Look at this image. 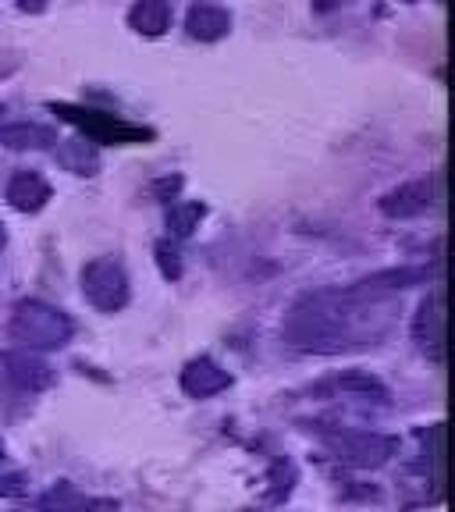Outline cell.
<instances>
[{"instance_id":"cell-1","label":"cell","mask_w":455,"mask_h":512,"mask_svg":"<svg viewBox=\"0 0 455 512\" xmlns=\"http://www.w3.org/2000/svg\"><path fill=\"white\" fill-rule=\"evenodd\" d=\"M349 292H313L303 296L285 320V342L299 352H342L352 345Z\"/></svg>"},{"instance_id":"cell-2","label":"cell","mask_w":455,"mask_h":512,"mask_svg":"<svg viewBox=\"0 0 455 512\" xmlns=\"http://www.w3.org/2000/svg\"><path fill=\"white\" fill-rule=\"evenodd\" d=\"M11 338L22 342V349H61L72 342V320L57 306L43 303V299H22L11 313L8 324Z\"/></svg>"},{"instance_id":"cell-3","label":"cell","mask_w":455,"mask_h":512,"mask_svg":"<svg viewBox=\"0 0 455 512\" xmlns=\"http://www.w3.org/2000/svg\"><path fill=\"white\" fill-rule=\"evenodd\" d=\"M82 296L100 313H118L128 303V274L114 256H96L82 267Z\"/></svg>"},{"instance_id":"cell-4","label":"cell","mask_w":455,"mask_h":512,"mask_svg":"<svg viewBox=\"0 0 455 512\" xmlns=\"http://www.w3.org/2000/svg\"><path fill=\"white\" fill-rule=\"evenodd\" d=\"M331 456L345 466H356V470H377L388 459L395 456V438H384V434L370 431H335L324 434Z\"/></svg>"},{"instance_id":"cell-5","label":"cell","mask_w":455,"mask_h":512,"mask_svg":"<svg viewBox=\"0 0 455 512\" xmlns=\"http://www.w3.org/2000/svg\"><path fill=\"white\" fill-rule=\"evenodd\" d=\"M54 111L64 121H72L86 132L93 143H143L150 132L146 128L128 125V121L114 118V114H100V111H86V107H72V104H54Z\"/></svg>"},{"instance_id":"cell-6","label":"cell","mask_w":455,"mask_h":512,"mask_svg":"<svg viewBox=\"0 0 455 512\" xmlns=\"http://www.w3.org/2000/svg\"><path fill=\"white\" fill-rule=\"evenodd\" d=\"M4 367H8V377L15 388H22V392H40V388H47L50 381H54V370H50L47 360H40V356H32L29 349H15L4 356Z\"/></svg>"},{"instance_id":"cell-7","label":"cell","mask_w":455,"mask_h":512,"mask_svg":"<svg viewBox=\"0 0 455 512\" xmlns=\"http://www.w3.org/2000/svg\"><path fill=\"white\" fill-rule=\"evenodd\" d=\"M228 384H232L228 370H221L214 360H207V356L192 360L189 367L182 370V392L189 395V399H210V395H221Z\"/></svg>"},{"instance_id":"cell-8","label":"cell","mask_w":455,"mask_h":512,"mask_svg":"<svg viewBox=\"0 0 455 512\" xmlns=\"http://www.w3.org/2000/svg\"><path fill=\"white\" fill-rule=\"evenodd\" d=\"M434 203V189L431 182H406L399 189H392L388 196L381 200V214L384 217H420L427 214Z\"/></svg>"},{"instance_id":"cell-9","label":"cell","mask_w":455,"mask_h":512,"mask_svg":"<svg viewBox=\"0 0 455 512\" xmlns=\"http://www.w3.org/2000/svg\"><path fill=\"white\" fill-rule=\"evenodd\" d=\"M416 342L424 345V352H431L434 360H441L445 352V313H441V299L427 296L416 310V324H413Z\"/></svg>"},{"instance_id":"cell-10","label":"cell","mask_w":455,"mask_h":512,"mask_svg":"<svg viewBox=\"0 0 455 512\" xmlns=\"http://www.w3.org/2000/svg\"><path fill=\"white\" fill-rule=\"evenodd\" d=\"M185 29H189L192 40L200 43H217L232 32V15L217 4H192L189 15H185Z\"/></svg>"},{"instance_id":"cell-11","label":"cell","mask_w":455,"mask_h":512,"mask_svg":"<svg viewBox=\"0 0 455 512\" xmlns=\"http://www.w3.org/2000/svg\"><path fill=\"white\" fill-rule=\"evenodd\" d=\"M47 200H50V185L36 171H18L8 182V203L18 214H36V210L47 207Z\"/></svg>"},{"instance_id":"cell-12","label":"cell","mask_w":455,"mask_h":512,"mask_svg":"<svg viewBox=\"0 0 455 512\" xmlns=\"http://www.w3.org/2000/svg\"><path fill=\"white\" fill-rule=\"evenodd\" d=\"M416 281H427V271L424 267H402V271H381L374 278H363L360 285L345 288L352 299H374V296H384V292H399V288H409Z\"/></svg>"},{"instance_id":"cell-13","label":"cell","mask_w":455,"mask_h":512,"mask_svg":"<svg viewBox=\"0 0 455 512\" xmlns=\"http://www.w3.org/2000/svg\"><path fill=\"white\" fill-rule=\"evenodd\" d=\"M128 25L139 32V36H164L171 25V8L168 0H136V8L128 11Z\"/></svg>"},{"instance_id":"cell-14","label":"cell","mask_w":455,"mask_h":512,"mask_svg":"<svg viewBox=\"0 0 455 512\" xmlns=\"http://www.w3.org/2000/svg\"><path fill=\"white\" fill-rule=\"evenodd\" d=\"M40 512H93L100 509L104 502H96V498L82 495L79 488H72V484H57L54 491H47V495L40 498Z\"/></svg>"},{"instance_id":"cell-15","label":"cell","mask_w":455,"mask_h":512,"mask_svg":"<svg viewBox=\"0 0 455 512\" xmlns=\"http://www.w3.org/2000/svg\"><path fill=\"white\" fill-rule=\"evenodd\" d=\"M0 143L15 146V150H43V146L54 143V132L43 125H29V121H18V125L0 128Z\"/></svg>"},{"instance_id":"cell-16","label":"cell","mask_w":455,"mask_h":512,"mask_svg":"<svg viewBox=\"0 0 455 512\" xmlns=\"http://www.w3.org/2000/svg\"><path fill=\"white\" fill-rule=\"evenodd\" d=\"M203 214H207V207L203 203H182V207H175L168 214V228L171 235H178V239H185V235H192L196 228H200Z\"/></svg>"},{"instance_id":"cell-17","label":"cell","mask_w":455,"mask_h":512,"mask_svg":"<svg viewBox=\"0 0 455 512\" xmlns=\"http://www.w3.org/2000/svg\"><path fill=\"white\" fill-rule=\"evenodd\" d=\"M338 388H342V392H356V395H363V399H377V402L388 399V388H384V384L377 381V377L360 374V370H352V374L338 377Z\"/></svg>"},{"instance_id":"cell-18","label":"cell","mask_w":455,"mask_h":512,"mask_svg":"<svg viewBox=\"0 0 455 512\" xmlns=\"http://www.w3.org/2000/svg\"><path fill=\"white\" fill-rule=\"evenodd\" d=\"M267 484H271V488H267V498H271V502H281V498L292 495V484H296V470H292L288 463H274L271 466V477H267Z\"/></svg>"},{"instance_id":"cell-19","label":"cell","mask_w":455,"mask_h":512,"mask_svg":"<svg viewBox=\"0 0 455 512\" xmlns=\"http://www.w3.org/2000/svg\"><path fill=\"white\" fill-rule=\"evenodd\" d=\"M157 260H160V271H164V278H178V274H182L178 249L171 246V242H157Z\"/></svg>"},{"instance_id":"cell-20","label":"cell","mask_w":455,"mask_h":512,"mask_svg":"<svg viewBox=\"0 0 455 512\" xmlns=\"http://www.w3.org/2000/svg\"><path fill=\"white\" fill-rule=\"evenodd\" d=\"M22 491V477H4L0 480V495H18Z\"/></svg>"},{"instance_id":"cell-21","label":"cell","mask_w":455,"mask_h":512,"mask_svg":"<svg viewBox=\"0 0 455 512\" xmlns=\"http://www.w3.org/2000/svg\"><path fill=\"white\" fill-rule=\"evenodd\" d=\"M349 0H313V11H338L345 8Z\"/></svg>"},{"instance_id":"cell-22","label":"cell","mask_w":455,"mask_h":512,"mask_svg":"<svg viewBox=\"0 0 455 512\" xmlns=\"http://www.w3.org/2000/svg\"><path fill=\"white\" fill-rule=\"evenodd\" d=\"M4 242H8V235H4V224H0V249H4Z\"/></svg>"},{"instance_id":"cell-23","label":"cell","mask_w":455,"mask_h":512,"mask_svg":"<svg viewBox=\"0 0 455 512\" xmlns=\"http://www.w3.org/2000/svg\"><path fill=\"white\" fill-rule=\"evenodd\" d=\"M0 456H4V445H0Z\"/></svg>"},{"instance_id":"cell-24","label":"cell","mask_w":455,"mask_h":512,"mask_svg":"<svg viewBox=\"0 0 455 512\" xmlns=\"http://www.w3.org/2000/svg\"><path fill=\"white\" fill-rule=\"evenodd\" d=\"M242 512H256V509H242Z\"/></svg>"},{"instance_id":"cell-25","label":"cell","mask_w":455,"mask_h":512,"mask_svg":"<svg viewBox=\"0 0 455 512\" xmlns=\"http://www.w3.org/2000/svg\"><path fill=\"white\" fill-rule=\"evenodd\" d=\"M406 4H413V0H406Z\"/></svg>"}]
</instances>
